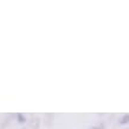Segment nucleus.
Segmentation results:
<instances>
[{
    "label": "nucleus",
    "mask_w": 129,
    "mask_h": 129,
    "mask_svg": "<svg viewBox=\"0 0 129 129\" xmlns=\"http://www.w3.org/2000/svg\"><path fill=\"white\" fill-rule=\"evenodd\" d=\"M92 129H101V128H98V127H95V128H92Z\"/></svg>",
    "instance_id": "nucleus-3"
},
{
    "label": "nucleus",
    "mask_w": 129,
    "mask_h": 129,
    "mask_svg": "<svg viewBox=\"0 0 129 129\" xmlns=\"http://www.w3.org/2000/svg\"><path fill=\"white\" fill-rule=\"evenodd\" d=\"M17 118H18V122H19V123H24L25 120H26L23 114H17Z\"/></svg>",
    "instance_id": "nucleus-1"
},
{
    "label": "nucleus",
    "mask_w": 129,
    "mask_h": 129,
    "mask_svg": "<svg viewBox=\"0 0 129 129\" xmlns=\"http://www.w3.org/2000/svg\"><path fill=\"white\" fill-rule=\"evenodd\" d=\"M121 124H125V123H129V114L128 115H124L123 117L121 118V122H120Z\"/></svg>",
    "instance_id": "nucleus-2"
}]
</instances>
